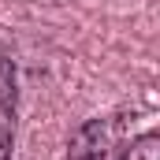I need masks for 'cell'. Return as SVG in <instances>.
Masks as SVG:
<instances>
[{
	"label": "cell",
	"instance_id": "3",
	"mask_svg": "<svg viewBox=\"0 0 160 160\" xmlns=\"http://www.w3.org/2000/svg\"><path fill=\"white\" fill-rule=\"evenodd\" d=\"M119 160H160V130H145L123 145Z\"/></svg>",
	"mask_w": 160,
	"mask_h": 160
},
{
	"label": "cell",
	"instance_id": "1",
	"mask_svg": "<svg viewBox=\"0 0 160 160\" xmlns=\"http://www.w3.org/2000/svg\"><path fill=\"white\" fill-rule=\"evenodd\" d=\"M116 145H119V119L97 116L78 123V130L67 142V160H112Z\"/></svg>",
	"mask_w": 160,
	"mask_h": 160
},
{
	"label": "cell",
	"instance_id": "2",
	"mask_svg": "<svg viewBox=\"0 0 160 160\" xmlns=\"http://www.w3.org/2000/svg\"><path fill=\"white\" fill-rule=\"evenodd\" d=\"M15 108H19V82L11 56H0V160H15Z\"/></svg>",
	"mask_w": 160,
	"mask_h": 160
}]
</instances>
